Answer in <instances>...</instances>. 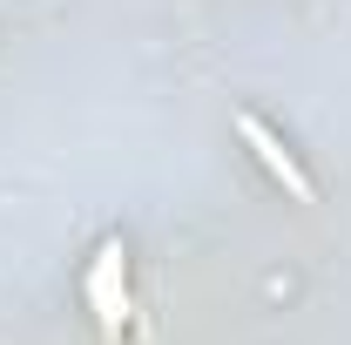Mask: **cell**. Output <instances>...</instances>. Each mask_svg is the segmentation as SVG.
<instances>
[{
  "label": "cell",
  "instance_id": "1",
  "mask_svg": "<svg viewBox=\"0 0 351 345\" xmlns=\"http://www.w3.org/2000/svg\"><path fill=\"white\" fill-rule=\"evenodd\" d=\"M243 135H250V142H257V149H263V163H270V170L284 176V183H291L298 197H311V183H304V176H298V163H291V156H284V149H277V142H270V135H263L257 122H243Z\"/></svg>",
  "mask_w": 351,
  "mask_h": 345
}]
</instances>
